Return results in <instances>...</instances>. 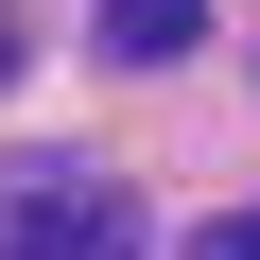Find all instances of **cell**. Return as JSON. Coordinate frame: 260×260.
<instances>
[{
  "mask_svg": "<svg viewBox=\"0 0 260 260\" xmlns=\"http://www.w3.org/2000/svg\"><path fill=\"white\" fill-rule=\"evenodd\" d=\"M0 260H139V208L70 156H18L0 174Z\"/></svg>",
  "mask_w": 260,
  "mask_h": 260,
  "instance_id": "1",
  "label": "cell"
},
{
  "mask_svg": "<svg viewBox=\"0 0 260 260\" xmlns=\"http://www.w3.org/2000/svg\"><path fill=\"white\" fill-rule=\"evenodd\" d=\"M191 35H208V0H104V52L121 70H174Z\"/></svg>",
  "mask_w": 260,
  "mask_h": 260,
  "instance_id": "2",
  "label": "cell"
},
{
  "mask_svg": "<svg viewBox=\"0 0 260 260\" xmlns=\"http://www.w3.org/2000/svg\"><path fill=\"white\" fill-rule=\"evenodd\" d=\"M191 260H260V208H225V225H191Z\"/></svg>",
  "mask_w": 260,
  "mask_h": 260,
  "instance_id": "3",
  "label": "cell"
},
{
  "mask_svg": "<svg viewBox=\"0 0 260 260\" xmlns=\"http://www.w3.org/2000/svg\"><path fill=\"white\" fill-rule=\"evenodd\" d=\"M0 87H18V18H0Z\"/></svg>",
  "mask_w": 260,
  "mask_h": 260,
  "instance_id": "4",
  "label": "cell"
}]
</instances>
